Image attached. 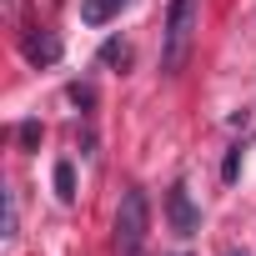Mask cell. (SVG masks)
I'll return each instance as SVG.
<instances>
[{
	"label": "cell",
	"mask_w": 256,
	"mask_h": 256,
	"mask_svg": "<svg viewBox=\"0 0 256 256\" xmlns=\"http://www.w3.org/2000/svg\"><path fill=\"white\" fill-rule=\"evenodd\" d=\"M166 216H171V226H176V236H196L201 231V211L191 206V191L176 181L171 191H166Z\"/></svg>",
	"instance_id": "3"
},
{
	"label": "cell",
	"mask_w": 256,
	"mask_h": 256,
	"mask_svg": "<svg viewBox=\"0 0 256 256\" xmlns=\"http://www.w3.org/2000/svg\"><path fill=\"white\" fill-rule=\"evenodd\" d=\"M126 10V0H80V20L86 26H106L110 16H120Z\"/></svg>",
	"instance_id": "5"
},
{
	"label": "cell",
	"mask_w": 256,
	"mask_h": 256,
	"mask_svg": "<svg viewBox=\"0 0 256 256\" xmlns=\"http://www.w3.org/2000/svg\"><path fill=\"white\" fill-rule=\"evenodd\" d=\"M70 100H76V106H90L96 90H90V86H70Z\"/></svg>",
	"instance_id": "10"
},
{
	"label": "cell",
	"mask_w": 256,
	"mask_h": 256,
	"mask_svg": "<svg viewBox=\"0 0 256 256\" xmlns=\"http://www.w3.org/2000/svg\"><path fill=\"white\" fill-rule=\"evenodd\" d=\"M26 56H30L36 66H50V60H60V40H56L50 30H40V36L26 40Z\"/></svg>",
	"instance_id": "4"
},
{
	"label": "cell",
	"mask_w": 256,
	"mask_h": 256,
	"mask_svg": "<svg viewBox=\"0 0 256 256\" xmlns=\"http://www.w3.org/2000/svg\"><path fill=\"white\" fill-rule=\"evenodd\" d=\"M20 141H26V146H36V141H40V126H36V120H26V126H20Z\"/></svg>",
	"instance_id": "11"
},
{
	"label": "cell",
	"mask_w": 256,
	"mask_h": 256,
	"mask_svg": "<svg viewBox=\"0 0 256 256\" xmlns=\"http://www.w3.org/2000/svg\"><path fill=\"white\" fill-rule=\"evenodd\" d=\"M196 30V0H171L166 10V40H161V70H181Z\"/></svg>",
	"instance_id": "2"
},
{
	"label": "cell",
	"mask_w": 256,
	"mask_h": 256,
	"mask_svg": "<svg viewBox=\"0 0 256 256\" xmlns=\"http://www.w3.org/2000/svg\"><path fill=\"white\" fill-rule=\"evenodd\" d=\"M56 196H60V201H76V166H70V161L56 166Z\"/></svg>",
	"instance_id": "6"
},
{
	"label": "cell",
	"mask_w": 256,
	"mask_h": 256,
	"mask_svg": "<svg viewBox=\"0 0 256 256\" xmlns=\"http://www.w3.org/2000/svg\"><path fill=\"white\" fill-rule=\"evenodd\" d=\"M100 60H120L126 66V60H131V46H126V40H106L100 46Z\"/></svg>",
	"instance_id": "7"
},
{
	"label": "cell",
	"mask_w": 256,
	"mask_h": 256,
	"mask_svg": "<svg viewBox=\"0 0 256 256\" xmlns=\"http://www.w3.org/2000/svg\"><path fill=\"white\" fill-rule=\"evenodd\" d=\"M146 231H151V201H146V191H126L120 211H116V251L120 256H141Z\"/></svg>",
	"instance_id": "1"
},
{
	"label": "cell",
	"mask_w": 256,
	"mask_h": 256,
	"mask_svg": "<svg viewBox=\"0 0 256 256\" xmlns=\"http://www.w3.org/2000/svg\"><path fill=\"white\" fill-rule=\"evenodd\" d=\"M236 171H241V146H236V151L226 156V166H221V176H226V181H236Z\"/></svg>",
	"instance_id": "9"
},
{
	"label": "cell",
	"mask_w": 256,
	"mask_h": 256,
	"mask_svg": "<svg viewBox=\"0 0 256 256\" xmlns=\"http://www.w3.org/2000/svg\"><path fill=\"white\" fill-rule=\"evenodd\" d=\"M16 231H20V206L16 196H6V241H16Z\"/></svg>",
	"instance_id": "8"
},
{
	"label": "cell",
	"mask_w": 256,
	"mask_h": 256,
	"mask_svg": "<svg viewBox=\"0 0 256 256\" xmlns=\"http://www.w3.org/2000/svg\"><path fill=\"white\" fill-rule=\"evenodd\" d=\"M226 256H246V251H226Z\"/></svg>",
	"instance_id": "12"
}]
</instances>
